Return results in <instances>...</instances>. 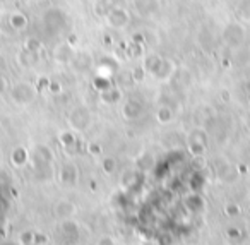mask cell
Segmentation results:
<instances>
[{
    "label": "cell",
    "instance_id": "cell-3",
    "mask_svg": "<svg viewBox=\"0 0 250 245\" xmlns=\"http://www.w3.org/2000/svg\"><path fill=\"white\" fill-rule=\"evenodd\" d=\"M113 168H115V161L113 159H104V172H113Z\"/></svg>",
    "mask_w": 250,
    "mask_h": 245
},
{
    "label": "cell",
    "instance_id": "cell-4",
    "mask_svg": "<svg viewBox=\"0 0 250 245\" xmlns=\"http://www.w3.org/2000/svg\"><path fill=\"white\" fill-rule=\"evenodd\" d=\"M98 245H115V244L111 238H101V240L98 242Z\"/></svg>",
    "mask_w": 250,
    "mask_h": 245
},
{
    "label": "cell",
    "instance_id": "cell-2",
    "mask_svg": "<svg viewBox=\"0 0 250 245\" xmlns=\"http://www.w3.org/2000/svg\"><path fill=\"white\" fill-rule=\"evenodd\" d=\"M238 213H240V209L236 204H228V206H226V214H228V216H233V214H238Z\"/></svg>",
    "mask_w": 250,
    "mask_h": 245
},
{
    "label": "cell",
    "instance_id": "cell-1",
    "mask_svg": "<svg viewBox=\"0 0 250 245\" xmlns=\"http://www.w3.org/2000/svg\"><path fill=\"white\" fill-rule=\"evenodd\" d=\"M74 213V206L70 202H59L57 204V207H55V214L57 216H60V218H69L70 214Z\"/></svg>",
    "mask_w": 250,
    "mask_h": 245
}]
</instances>
